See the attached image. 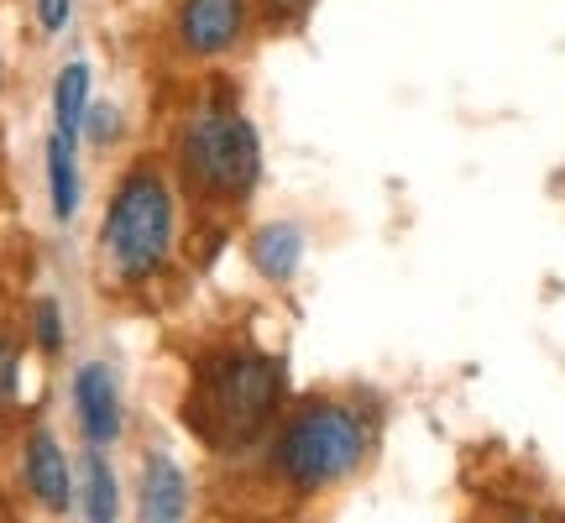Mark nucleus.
Here are the masks:
<instances>
[{
    "label": "nucleus",
    "mask_w": 565,
    "mask_h": 523,
    "mask_svg": "<svg viewBox=\"0 0 565 523\" xmlns=\"http://www.w3.org/2000/svg\"><path fill=\"white\" fill-rule=\"evenodd\" d=\"M162 158L173 168L189 210L221 215V221H236L267 179L263 131L252 121L242 89L225 79L221 68L183 89V100L168 116Z\"/></svg>",
    "instance_id": "nucleus-1"
},
{
    "label": "nucleus",
    "mask_w": 565,
    "mask_h": 523,
    "mask_svg": "<svg viewBox=\"0 0 565 523\" xmlns=\"http://www.w3.org/2000/svg\"><path fill=\"white\" fill-rule=\"evenodd\" d=\"M189 200H183L173 168L158 147L131 152L116 168L105 189L100 225H95V252L100 273L121 293H152L158 282L173 278L189 242Z\"/></svg>",
    "instance_id": "nucleus-2"
},
{
    "label": "nucleus",
    "mask_w": 565,
    "mask_h": 523,
    "mask_svg": "<svg viewBox=\"0 0 565 523\" xmlns=\"http://www.w3.org/2000/svg\"><path fill=\"white\" fill-rule=\"evenodd\" d=\"M282 398H288L282 356L263 345L231 341L194 362L183 414H189V429L215 456H257L273 424L282 419Z\"/></svg>",
    "instance_id": "nucleus-3"
},
{
    "label": "nucleus",
    "mask_w": 565,
    "mask_h": 523,
    "mask_svg": "<svg viewBox=\"0 0 565 523\" xmlns=\"http://www.w3.org/2000/svg\"><path fill=\"white\" fill-rule=\"evenodd\" d=\"M366 450H372V435H366V419L351 403L303 398L263 440V471L288 498H320V492H335L362 471Z\"/></svg>",
    "instance_id": "nucleus-4"
},
{
    "label": "nucleus",
    "mask_w": 565,
    "mask_h": 523,
    "mask_svg": "<svg viewBox=\"0 0 565 523\" xmlns=\"http://www.w3.org/2000/svg\"><path fill=\"white\" fill-rule=\"evenodd\" d=\"M257 0H168L162 47L179 68L215 74L257 42Z\"/></svg>",
    "instance_id": "nucleus-5"
},
{
    "label": "nucleus",
    "mask_w": 565,
    "mask_h": 523,
    "mask_svg": "<svg viewBox=\"0 0 565 523\" xmlns=\"http://www.w3.org/2000/svg\"><path fill=\"white\" fill-rule=\"evenodd\" d=\"M68 408H74L84 445L110 450V445L126 440V387L110 362L95 356V362H79L68 372Z\"/></svg>",
    "instance_id": "nucleus-6"
},
{
    "label": "nucleus",
    "mask_w": 565,
    "mask_h": 523,
    "mask_svg": "<svg viewBox=\"0 0 565 523\" xmlns=\"http://www.w3.org/2000/svg\"><path fill=\"white\" fill-rule=\"evenodd\" d=\"M242 257L252 267V278L267 282V288H294L309 262V231L294 215H273V221H257L242 236Z\"/></svg>",
    "instance_id": "nucleus-7"
},
{
    "label": "nucleus",
    "mask_w": 565,
    "mask_h": 523,
    "mask_svg": "<svg viewBox=\"0 0 565 523\" xmlns=\"http://www.w3.org/2000/svg\"><path fill=\"white\" fill-rule=\"evenodd\" d=\"M21 487L32 492V503L42 513L74 508V466H68V450L47 424H32L26 440H21Z\"/></svg>",
    "instance_id": "nucleus-8"
},
{
    "label": "nucleus",
    "mask_w": 565,
    "mask_h": 523,
    "mask_svg": "<svg viewBox=\"0 0 565 523\" xmlns=\"http://www.w3.org/2000/svg\"><path fill=\"white\" fill-rule=\"evenodd\" d=\"M194 503L189 471L173 450H147L137 471V523H183Z\"/></svg>",
    "instance_id": "nucleus-9"
},
{
    "label": "nucleus",
    "mask_w": 565,
    "mask_h": 523,
    "mask_svg": "<svg viewBox=\"0 0 565 523\" xmlns=\"http://www.w3.org/2000/svg\"><path fill=\"white\" fill-rule=\"evenodd\" d=\"M42 183H47V215L74 225L84 215V141L47 131L42 141Z\"/></svg>",
    "instance_id": "nucleus-10"
},
{
    "label": "nucleus",
    "mask_w": 565,
    "mask_h": 523,
    "mask_svg": "<svg viewBox=\"0 0 565 523\" xmlns=\"http://www.w3.org/2000/svg\"><path fill=\"white\" fill-rule=\"evenodd\" d=\"M74 503H79L84 523H121V477L105 450L84 445L79 471H74Z\"/></svg>",
    "instance_id": "nucleus-11"
},
{
    "label": "nucleus",
    "mask_w": 565,
    "mask_h": 523,
    "mask_svg": "<svg viewBox=\"0 0 565 523\" xmlns=\"http://www.w3.org/2000/svg\"><path fill=\"white\" fill-rule=\"evenodd\" d=\"M89 105H95V63L89 58H63L58 74H53V131H63V137H84Z\"/></svg>",
    "instance_id": "nucleus-12"
},
{
    "label": "nucleus",
    "mask_w": 565,
    "mask_h": 523,
    "mask_svg": "<svg viewBox=\"0 0 565 523\" xmlns=\"http://www.w3.org/2000/svg\"><path fill=\"white\" fill-rule=\"evenodd\" d=\"M26 335H32V345H38L47 362L63 356V345H68V320H63V303L53 299V293L32 299V309H26Z\"/></svg>",
    "instance_id": "nucleus-13"
},
{
    "label": "nucleus",
    "mask_w": 565,
    "mask_h": 523,
    "mask_svg": "<svg viewBox=\"0 0 565 523\" xmlns=\"http://www.w3.org/2000/svg\"><path fill=\"white\" fill-rule=\"evenodd\" d=\"M126 137H131V116H126V105H116V100L89 105V121H84V137H79L89 152H116V147H126Z\"/></svg>",
    "instance_id": "nucleus-14"
},
{
    "label": "nucleus",
    "mask_w": 565,
    "mask_h": 523,
    "mask_svg": "<svg viewBox=\"0 0 565 523\" xmlns=\"http://www.w3.org/2000/svg\"><path fill=\"white\" fill-rule=\"evenodd\" d=\"M315 6L320 0H257V26L273 32V38H288V32H299L303 21L315 17Z\"/></svg>",
    "instance_id": "nucleus-15"
},
{
    "label": "nucleus",
    "mask_w": 565,
    "mask_h": 523,
    "mask_svg": "<svg viewBox=\"0 0 565 523\" xmlns=\"http://www.w3.org/2000/svg\"><path fill=\"white\" fill-rule=\"evenodd\" d=\"M32 17H38L42 38H63L79 17V0H32Z\"/></svg>",
    "instance_id": "nucleus-16"
},
{
    "label": "nucleus",
    "mask_w": 565,
    "mask_h": 523,
    "mask_svg": "<svg viewBox=\"0 0 565 523\" xmlns=\"http://www.w3.org/2000/svg\"><path fill=\"white\" fill-rule=\"evenodd\" d=\"M17 387H21V351H17V341L0 330V408L17 398Z\"/></svg>",
    "instance_id": "nucleus-17"
},
{
    "label": "nucleus",
    "mask_w": 565,
    "mask_h": 523,
    "mask_svg": "<svg viewBox=\"0 0 565 523\" xmlns=\"http://www.w3.org/2000/svg\"><path fill=\"white\" fill-rule=\"evenodd\" d=\"M6 79H11V68H6V53H0V95H6Z\"/></svg>",
    "instance_id": "nucleus-18"
},
{
    "label": "nucleus",
    "mask_w": 565,
    "mask_h": 523,
    "mask_svg": "<svg viewBox=\"0 0 565 523\" xmlns=\"http://www.w3.org/2000/svg\"><path fill=\"white\" fill-rule=\"evenodd\" d=\"M503 523H545V519H529V513H524V519H503Z\"/></svg>",
    "instance_id": "nucleus-19"
}]
</instances>
